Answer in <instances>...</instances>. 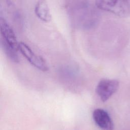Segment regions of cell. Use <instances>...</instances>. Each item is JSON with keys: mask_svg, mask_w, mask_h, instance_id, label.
<instances>
[{"mask_svg": "<svg viewBox=\"0 0 130 130\" xmlns=\"http://www.w3.org/2000/svg\"><path fill=\"white\" fill-rule=\"evenodd\" d=\"M95 7L101 10L125 17L130 14V3L128 0H96Z\"/></svg>", "mask_w": 130, "mask_h": 130, "instance_id": "1", "label": "cell"}, {"mask_svg": "<svg viewBox=\"0 0 130 130\" xmlns=\"http://www.w3.org/2000/svg\"><path fill=\"white\" fill-rule=\"evenodd\" d=\"M18 48L21 53L35 67L43 72L48 70V66L44 58L36 54L26 44L19 42Z\"/></svg>", "mask_w": 130, "mask_h": 130, "instance_id": "2", "label": "cell"}, {"mask_svg": "<svg viewBox=\"0 0 130 130\" xmlns=\"http://www.w3.org/2000/svg\"><path fill=\"white\" fill-rule=\"evenodd\" d=\"M119 87V82L115 79H104L98 84L95 91L101 100L107 101L115 92Z\"/></svg>", "mask_w": 130, "mask_h": 130, "instance_id": "3", "label": "cell"}, {"mask_svg": "<svg viewBox=\"0 0 130 130\" xmlns=\"http://www.w3.org/2000/svg\"><path fill=\"white\" fill-rule=\"evenodd\" d=\"M0 15L10 24V22L20 21V15L14 4L11 0H1Z\"/></svg>", "mask_w": 130, "mask_h": 130, "instance_id": "4", "label": "cell"}, {"mask_svg": "<svg viewBox=\"0 0 130 130\" xmlns=\"http://www.w3.org/2000/svg\"><path fill=\"white\" fill-rule=\"evenodd\" d=\"M1 40L19 49V43L12 26L3 18L0 17Z\"/></svg>", "mask_w": 130, "mask_h": 130, "instance_id": "5", "label": "cell"}, {"mask_svg": "<svg viewBox=\"0 0 130 130\" xmlns=\"http://www.w3.org/2000/svg\"><path fill=\"white\" fill-rule=\"evenodd\" d=\"M93 119L96 125L102 130H113V121L107 111L104 109L98 108L92 113Z\"/></svg>", "mask_w": 130, "mask_h": 130, "instance_id": "6", "label": "cell"}, {"mask_svg": "<svg viewBox=\"0 0 130 130\" xmlns=\"http://www.w3.org/2000/svg\"><path fill=\"white\" fill-rule=\"evenodd\" d=\"M35 13L37 17L44 22H49L52 19L50 9L46 0H39L37 2Z\"/></svg>", "mask_w": 130, "mask_h": 130, "instance_id": "7", "label": "cell"}, {"mask_svg": "<svg viewBox=\"0 0 130 130\" xmlns=\"http://www.w3.org/2000/svg\"><path fill=\"white\" fill-rule=\"evenodd\" d=\"M1 47L6 55L13 62H19V58L18 54V49L15 48L1 40Z\"/></svg>", "mask_w": 130, "mask_h": 130, "instance_id": "8", "label": "cell"}]
</instances>
